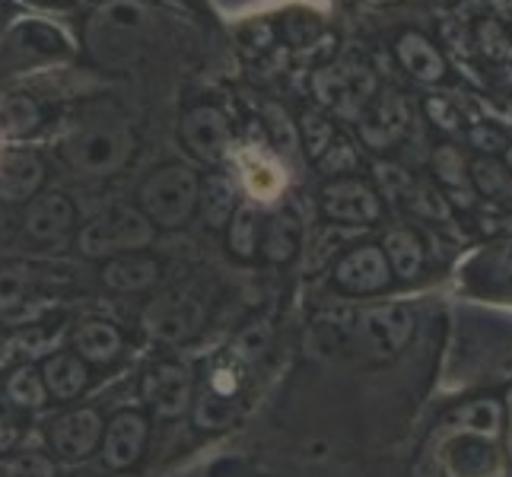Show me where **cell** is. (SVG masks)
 Instances as JSON below:
<instances>
[{"mask_svg":"<svg viewBox=\"0 0 512 477\" xmlns=\"http://www.w3.org/2000/svg\"><path fill=\"white\" fill-rule=\"evenodd\" d=\"M150 236H153V229L137 210L118 207L86 226L77 245L86 258H105V255H118L128 249H140V245L150 242Z\"/></svg>","mask_w":512,"mask_h":477,"instance_id":"cell-3","label":"cell"},{"mask_svg":"<svg viewBox=\"0 0 512 477\" xmlns=\"http://www.w3.org/2000/svg\"><path fill=\"white\" fill-rule=\"evenodd\" d=\"M70 169L83 175H109L115 172L131 153V134L121 121H90L77 128L61 147Z\"/></svg>","mask_w":512,"mask_h":477,"instance_id":"cell-1","label":"cell"},{"mask_svg":"<svg viewBox=\"0 0 512 477\" xmlns=\"http://www.w3.org/2000/svg\"><path fill=\"white\" fill-rule=\"evenodd\" d=\"M74 220H77V210L70 204L67 194L45 191L35 201H29L23 229L35 242H61L70 229H74Z\"/></svg>","mask_w":512,"mask_h":477,"instance_id":"cell-6","label":"cell"},{"mask_svg":"<svg viewBox=\"0 0 512 477\" xmlns=\"http://www.w3.org/2000/svg\"><path fill=\"white\" fill-rule=\"evenodd\" d=\"M42 379L48 385V395H55L58 401H70L77 398L86 382H90V373H86V363L80 353H55L42 363Z\"/></svg>","mask_w":512,"mask_h":477,"instance_id":"cell-10","label":"cell"},{"mask_svg":"<svg viewBox=\"0 0 512 477\" xmlns=\"http://www.w3.org/2000/svg\"><path fill=\"white\" fill-rule=\"evenodd\" d=\"M194 198H198V179L185 166L156 169L150 179L140 185V207L147 217L160 226H179L188 220Z\"/></svg>","mask_w":512,"mask_h":477,"instance_id":"cell-2","label":"cell"},{"mask_svg":"<svg viewBox=\"0 0 512 477\" xmlns=\"http://www.w3.org/2000/svg\"><path fill=\"white\" fill-rule=\"evenodd\" d=\"M0 477H55V465L39 452H23L0 462Z\"/></svg>","mask_w":512,"mask_h":477,"instance_id":"cell-16","label":"cell"},{"mask_svg":"<svg viewBox=\"0 0 512 477\" xmlns=\"http://www.w3.org/2000/svg\"><path fill=\"white\" fill-rule=\"evenodd\" d=\"M147 443V423L140 414H118L109 427H105V439H102V458L105 465L112 468H128L131 462H137L140 449Z\"/></svg>","mask_w":512,"mask_h":477,"instance_id":"cell-7","label":"cell"},{"mask_svg":"<svg viewBox=\"0 0 512 477\" xmlns=\"http://www.w3.org/2000/svg\"><path fill=\"white\" fill-rule=\"evenodd\" d=\"M26 4H32V7H48V10H55V7H67L70 0H26Z\"/></svg>","mask_w":512,"mask_h":477,"instance_id":"cell-18","label":"cell"},{"mask_svg":"<svg viewBox=\"0 0 512 477\" xmlns=\"http://www.w3.org/2000/svg\"><path fill=\"white\" fill-rule=\"evenodd\" d=\"M7 398L16 408H42L48 398V385L42 373H35L32 366H20V369H13L7 379Z\"/></svg>","mask_w":512,"mask_h":477,"instance_id":"cell-15","label":"cell"},{"mask_svg":"<svg viewBox=\"0 0 512 477\" xmlns=\"http://www.w3.org/2000/svg\"><path fill=\"white\" fill-rule=\"evenodd\" d=\"M144 395L153 404L156 414H163V417L179 414L185 408V401H188V376H185V369H179V366L153 369V373L147 376V382H144Z\"/></svg>","mask_w":512,"mask_h":477,"instance_id":"cell-9","label":"cell"},{"mask_svg":"<svg viewBox=\"0 0 512 477\" xmlns=\"http://www.w3.org/2000/svg\"><path fill=\"white\" fill-rule=\"evenodd\" d=\"M42 112L29 96H4L0 99V131L7 137H29L39 131Z\"/></svg>","mask_w":512,"mask_h":477,"instance_id":"cell-14","label":"cell"},{"mask_svg":"<svg viewBox=\"0 0 512 477\" xmlns=\"http://www.w3.org/2000/svg\"><path fill=\"white\" fill-rule=\"evenodd\" d=\"M156 271H160L156 261L131 255V258H118L112 264H105L102 280H105V287H112V290H144L156 280Z\"/></svg>","mask_w":512,"mask_h":477,"instance_id":"cell-12","label":"cell"},{"mask_svg":"<svg viewBox=\"0 0 512 477\" xmlns=\"http://www.w3.org/2000/svg\"><path fill=\"white\" fill-rule=\"evenodd\" d=\"M45 182V163L35 150H7L0 156V201L29 204L39 198Z\"/></svg>","mask_w":512,"mask_h":477,"instance_id":"cell-4","label":"cell"},{"mask_svg":"<svg viewBox=\"0 0 512 477\" xmlns=\"http://www.w3.org/2000/svg\"><path fill=\"white\" fill-rule=\"evenodd\" d=\"M16 439H20V427L10 417L0 414V452H10L16 446Z\"/></svg>","mask_w":512,"mask_h":477,"instance_id":"cell-17","label":"cell"},{"mask_svg":"<svg viewBox=\"0 0 512 477\" xmlns=\"http://www.w3.org/2000/svg\"><path fill=\"white\" fill-rule=\"evenodd\" d=\"M99 439H102V420L90 408L61 414L58 420H51V427H48V446L64 458L90 455L99 446Z\"/></svg>","mask_w":512,"mask_h":477,"instance_id":"cell-5","label":"cell"},{"mask_svg":"<svg viewBox=\"0 0 512 477\" xmlns=\"http://www.w3.org/2000/svg\"><path fill=\"white\" fill-rule=\"evenodd\" d=\"M74 350L86 363H109L121 350V334L105 322H80L74 328Z\"/></svg>","mask_w":512,"mask_h":477,"instance_id":"cell-11","label":"cell"},{"mask_svg":"<svg viewBox=\"0 0 512 477\" xmlns=\"http://www.w3.org/2000/svg\"><path fill=\"white\" fill-rule=\"evenodd\" d=\"M398 58L420 80H439V77H443V70H446L436 45H430L427 39H420V35H401Z\"/></svg>","mask_w":512,"mask_h":477,"instance_id":"cell-13","label":"cell"},{"mask_svg":"<svg viewBox=\"0 0 512 477\" xmlns=\"http://www.w3.org/2000/svg\"><path fill=\"white\" fill-rule=\"evenodd\" d=\"M182 137L198 156L217 159L226 147V121L217 109H194L182 121Z\"/></svg>","mask_w":512,"mask_h":477,"instance_id":"cell-8","label":"cell"}]
</instances>
